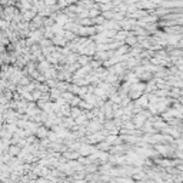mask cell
<instances>
[{
    "label": "cell",
    "mask_w": 183,
    "mask_h": 183,
    "mask_svg": "<svg viewBox=\"0 0 183 183\" xmlns=\"http://www.w3.org/2000/svg\"><path fill=\"white\" fill-rule=\"evenodd\" d=\"M47 134H49V132H47L46 126H40L39 129H37V132H36V137H39V139H45Z\"/></svg>",
    "instance_id": "1"
},
{
    "label": "cell",
    "mask_w": 183,
    "mask_h": 183,
    "mask_svg": "<svg viewBox=\"0 0 183 183\" xmlns=\"http://www.w3.org/2000/svg\"><path fill=\"white\" fill-rule=\"evenodd\" d=\"M77 62H79L80 66H86V64H90L92 60H90V56H87V54H82V56H79Z\"/></svg>",
    "instance_id": "2"
}]
</instances>
